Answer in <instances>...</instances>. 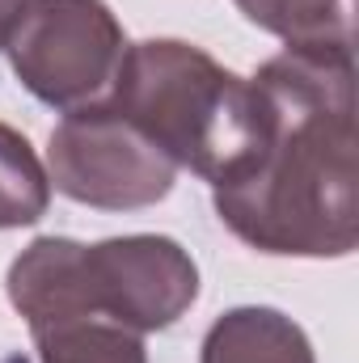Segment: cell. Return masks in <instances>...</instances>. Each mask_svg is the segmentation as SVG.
<instances>
[{"mask_svg": "<svg viewBox=\"0 0 359 363\" xmlns=\"http://www.w3.org/2000/svg\"><path fill=\"white\" fill-rule=\"evenodd\" d=\"M267 135L245 174L211 186L220 224L270 258L359 245L355 47H283L250 77Z\"/></svg>", "mask_w": 359, "mask_h": 363, "instance_id": "1", "label": "cell"}, {"mask_svg": "<svg viewBox=\"0 0 359 363\" xmlns=\"http://www.w3.org/2000/svg\"><path fill=\"white\" fill-rule=\"evenodd\" d=\"M4 291L30 330L110 317L136 334H157L199 300V267L174 237L157 233L106 237L97 245L38 237L13 258Z\"/></svg>", "mask_w": 359, "mask_h": 363, "instance_id": "2", "label": "cell"}, {"mask_svg": "<svg viewBox=\"0 0 359 363\" xmlns=\"http://www.w3.org/2000/svg\"><path fill=\"white\" fill-rule=\"evenodd\" d=\"M110 106L207 186L245 174L267 135L254 81L182 38L131 43Z\"/></svg>", "mask_w": 359, "mask_h": 363, "instance_id": "3", "label": "cell"}, {"mask_svg": "<svg viewBox=\"0 0 359 363\" xmlns=\"http://www.w3.org/2000/svg\"><path fill=\"white\" fill-rule=\"evenodd\" d=\"M127 47L106 0H30L4 38L21 89L60 114L110 106Z\"/></svg>", "mask_w": 359, "mask_h": 363, "instance_id": "4", "label": "cell"}, {"mask_svg": "<svg viewBox=\"0 0 359 363\" xmlns=\"http://www.w3.org/2000/svg\"><path fill=\"white\" fill-rule=\"evenodd\" d=\"M47 178L64 199L97 211H140L161 203L178 165L114 106L64 114L47 140Z\"/></svg>", "mask_w": 359, "mask_h": 363, "instance_id": "5", "label": "cell"}, {"mask_svg": "<svg viewBox=\"0 0 359 363\" xmlns=\"http://www.w3.org/2000/svg\"><path fill=\"white\" fill-rule=\"evenodd\" d=\"M199 363H317L309 334L279 308L241 304L211 321Z\"/></svg>", "mask_w": 359, "mask_h": 363, "instance_id": "6", "label": "cell"}, {"mask_svg": "<svg viewBox=\"0 0 359 363\" xmlns=\"http://www.w3.org/2000/svg\"><path fill=\"white\" fill-rule=\"evenodd\" d=\"M283 47H355V0H233Z\"/></svg>", "mask_w": 359, "mask_h": 363, "instance_id": "7", "label": "cell"}, {"mask_svg": "<svg viewBox=\"0 0 359 363\" xmlns=\"http://www.w3.org/2000/svg\"><path fill=\"white\" fill-rule=\"evenodd\" d=\"M38 363H148L144 334L110 317H72L30 330Z\"/></svg>", "mask_w": 359, "mask_h": 363, "instance_id": "8", "label": "cell"}, {"mask_svg": "<svg viewBox=\"0 0 359 363\" xmlns=\"http://www.w3.org/2000/svg\"><path fill=\"white\" fill-rule=\"evenodd\" d=\"M47 207H51L47 165L17 127L0 123V233L38 224Z\"/></svg>", "mask_w": 359, "mask_h": 363, "instance_id": "9", "label": "cell"}, {"mask_svg": "<svg viewBox=\"0 0 359 363\" xmlns=\"http://www.w3.org/2000/svg\"><path fill=\"white\" fill-rule=\"evenodd\" d=\"M26 4H30V0H0V51H4L9 30H13V26H17V17L26 13Z\"/></svg>", "mask_w": 359, "mask_h": 363, "instance_id": "10", "label": "cell"}]
</instances>
